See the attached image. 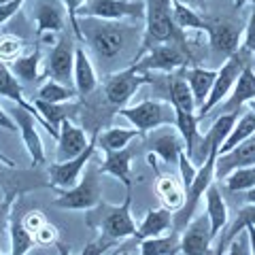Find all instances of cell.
<instances>
[{"label":"cell","mask_w":255,"mask_h":255,"mask_svg":"<svg viewBox=\"0 0 255 255\" xmlns=\"http://www.w3.org/2000/svg\"><path fill=\"white\" fill-rule=\"evenodd\" d=\"M200 119H198L196 113H185V111H174V128H177V132L181 134L183 138V145H185V153L191 155V151L194 147L198 145V140H200Z\"/></svg>","instance_id":"30"},{"label":"cell","mask_w":255,"mask_h":255,"mask_svg":"<svg viewBox=\"0 0 255 255\" xmlns=\"http://www.w3.org/2000/svg\"><path fill=\"white\" fill-rule=\"evenodd\" d=\"M41 62H43V55H41V47H34L30 53H23L19 55L17 60H13L11 64H6L9 70L15 75L19 83H28V85H34L43 79V70H41Z\"/></svg>","instance_id":"24"},{"label":"cell","mask_w":255,"mask_h":255,"mask_svg":"<svg viewBox=\"0 0 255 255\" xmlns=\"http://www.w3.org/2000/svg\"><path fill=\"white\" fill-rule=\"evenodd\" d=\"M223 255H251V249H249V236H247V232L236 234L232 241L226 245V251H223Z\"/></svg>","instance_id":"42"},{"label":"cell","mask_w":255,"mask_h":255,"mask_svg":"<svg viewBox=\"0 0 255 255\" xmlns=\"http://www.w3.org/2000/svg\"><path fill=\"white\" fill-rule=\"evenodd\" d=\"M223 181H226L228 191H249L251 187H255V166L238 168L234 172H230Z\"/></svg>","instance_id":"37"},{"label":"cell","mask_w":255,"mask_h":255,"mask_svg":"<svg viewBox=\"0 0 255 255\" xmlns=\"http://www.w3.org/2000/svg\"><path fill=\"white\" fill-rule=\"evenodd\" d=\"M75 49L77 45L73 41H68V38H60V43L53 45L49 58H47V75H49V79L64 85L73 83Z\"/></svg>","instance_id":"14"},{"label":"cell","mask_w":255,"mask_h":255,"mask_svg":"<svg viewBox=\"0 0 255 255\" xmlns=\"http://www.w3.org/2000/svg\"><path fill=\"white\" fill-rule=\"evenodd\" d=\"M138 130H126V128H109L105 132H98V149L100 151H119L126 149L134 138H138Z\"/></svg>","instance_id":"33"},{"label":"cell","mask_w":255,"mask_h":255,"mask_svg":"<svg viewBox=\"0 0 255 255\" xmlns=\"http://www.w3.org/2000/svg\"><path fill=\"white\" fill-rule=\"evenodd\" d=\"M249 105H251V111H253V113H255V98H253V100L249 102Z\"/></svg>","instance_id":"56"},{"label":"cell","mask_w":255,"mask_h":255,"mask_svg":"<svg viewBox=\"0 0 255 255\" xmlns=\"http://www.w3.org/2000/svg\"><path fill=\"white\" fill-rule=\"evenodd\" d=\"M249 226H255V204L243 206V209L238 211L236 219L232 221V226H230V230H228V232H221V234H223V238H226V241L230 243L236 234L245 232V228H249Z\"/></svg>","instance_id":"38"},{"label":"cell","mask_w":255,"mask_h":255,"mask_svg":"<svg viewBox=\"0 0 255 255\" xmlns=\"http://www.w3.org/2000/svg\"><path fill=\"white\" fill-rule=\"evenodd\" d=\"M185 38L181 41H174V43H162V45H155L151 47L147 53H142L140 58L130 64L138 70V73H174V70L183 68L185 64L189 62V53H185L183 45Z\"/></svg>","instance_id":"5"},{"label":"cell","mask_w":255,"mask_h":255,"mask_svg":"<svg viewBox=\"0 0 255 255\" xmlns=\"http://www.w3.org/2000/svg\"><path fill=\"white\" fill-rule=\"evenodd\" d=\"M73 85L77 96H90L98 87V75H96L94 62L81 45L75 49V70H73Z\"/></svg>","instance_id":"22"},{"label":"cell","mask_w":255,"mask_h":255,"mask_svg":"<svg viewBox=\"0 0 255 255\" xmlns=\"http://www.w3.org/2000/svg\"><path fill=\"white\" fill-rule=\"evenodd\" d=\"M147 145L151 149V153L155 157H162L166 164H174L179 159V155L185 151V145H183V138L177 130L172 128H164V130H153L149 132Z\"/></svg>","instance_id":"17"},{"label":"cell","mask_w":255,"mask_h":255,"mask_svg":"<svg viewBox=\"0 0 255 255\" xmlns=\"http://www.w3.org/2000/svg\"><path fill=\"white\" fill-rule=\"evenodd\" d=\"M204 200H206V217H209L211 236L215 241V238H219V234L228 228V221H230L228 204H226V200H223L219 187L215 185V181L209 185V189L204 191Z\"/></svg>","instance_id":"23"},{"label":"cell","mask_w":255,"mask_h":255,"mask_svg":"<svg viewBox=\"0 0 255 255\" xmlns=\"http://www.w3.org/2000/svg\"><path fill=\"white\" fill-rule=\"evenodd\" d=\"M58 151H55V162H68L77 155H81L90 145V136L83 128H79L73 119H64L58 128Z\"/></svg>","instance_id":"15"},{"label":"cell","mask_w":255,"mask_h":255,"mask_svg":"<svg viewBox=\"0 0 255 255\" xmlns=\"http://www.w3.org/2000/svg\"><path fill=\"white\" fill-rule=\"evenodd\" d=\"M102 164L98 166L100 174H111L119 183H124L126 189H132V157L134 151L130 147L119 151H102Z\"/></svg>","instance_id":"21"},{"label":"cell","mask_w":255,"mask_h":255,"mask_svg":"<svg viewBox=\"0 0 255 255\" xmlns=\"http://www.w3.org/2000/svg\"><path fill=\"white\" fill-rule=\"evenodd\" d=\"M179 255H215L213 236L206 213L194 215L181 232V253Z\"/></svg>","instance_id":"12"},{"label":"cell","mask_w":255,"mask_h":255,"mask_svg":"<svg viewBox=\"0 0 255 255\" xmlns=\"http://www.w3.org/2000/svg\"><path fill=\"white\" fill-rule=\"evenodd\" d=\"M0 98H9V100L15 102L17 107L30 111V113L38 119V124H41L45 130L51 134V138H58V134H55L51 128L43 122V117L38 115V111H36V107H34V102H28L26 98H23V87H21V83L17 81V79H15V75L11 73L9 66H6L4 62H0Z\"/></svg>","instance_id":"20"},{"label":"cell","mask_w":255,"mask_h":255,"mask_svg":"<svg viewBox=\"0 0 255 255\" xmlns=\"http://www.w3.org/2000/svg\"><path fill=\"white\" fill-rule=\"evenodd\" d=\"M0 128H4V130H9V132H17V124L13 122V117L6 113L2 107H0Z\"/></svg>","instance_id":"47"},{"label":"cell","mask_w":255,"mask_h":255,"mask_svg":"<svg viewBox=\"0 0 255 255\" xmlns=\"http://www.w3.org/2000/svg\"><path fill=\"white\" fill-rule=\"evenodd\" d=\"M170 105L174 111L196 113V102H194V96H191L185 77H174L170 81Z\"/></svg>","instance_id":"35"},{"label":"cell","mask_w":255,"mask_h":255,"mask_svg":"<svg viewBox=\"0 0 255 255\" xmlns=\"http://www.w3.org/2000/svg\"><path fill=\"white\" fill-rule=\"evenodd\" d=\"M11 117L13 122L17 124V130L21 134V140H23V147H26L28 155L32 159V166H41L45 162V145H43V138L38 134V119L30 113V111L21 109V107H15L11 111Z\"/></svg>","instance_id":"13"},{"label":"cell","mask_w":255,"mask_h":255,"mask_svg":"<svg viewBox=\"0 0 255 255\" xmlns=\"http://www.w3.org/2000/svg\"><path fill=\"white\" fill-rule=\"evenodd\" d=\"M245 66H247V60L241 55V51H236L232 58H228L226 62L221 64V68H217V75H215V83L211 87L209 98H206L204 105L196 111L198 119H204L215 107H219L221 102L228 98L230 92H232V87H234V83H236L238 75L243 73Z\"/></svg>","instance_id":"7"},{"label":"cell","mask_w":255,"mask_h":255,"mask_svg":"<svg viewBox=\"0 0 255 255\" xmlns=\"http://www.w3.org/2000/svg\"><path fill=\"white\" fill-rule=\"evenodd\" d=\"M247 236H249V249H251V255H255V226H249L245 228Z\"/></svg>","instance_id":"48"},{"label":"cell","mask_w":255,"mask_h":255,"mask_svg":"<svg viewBox=\"0 0 255 255\" xmlns=\"http://www.w3.org/2000/svg\"><path fill=\"white\" fill-rule=\"evenodd\" d=\"M4 202V191H2V187H0V204Z\"/></svg>","instance_id":"55"},{"label":"cell","mask_w":255,"mask_h":255,"mask_svg":"<svg viewBox=\"0 0 255 255\" xmlns=\"http://www.w3.org/2000/svg\"><path fill=\"white\" fill-rule=\"evenodd\" d=\"M79 17L100 21L145 19V0H85Z\"/></svg>","instance_id":"6"},{"label":"cell","mask_w":255,"mask_h":255,"mask_svg":"<svg viewBox=\"0 0 255 255\" xmlns=\"http://www.w3.org/2000/svg\"><path fill=\"white\" fill-rule=\"evenodd\" d=\"M75 98H77L75 87L58 83V81H53V79H49V77L41 83V87H38V92H36V100L49 102V105H66V102L75 100Z\"/></svg>","instance_id":"32"},{"label":"cell","mask_w":255,"mask_h":255,"mask_svg":"<svg viewBox=\"0 0 255 255\" xmlns=\"http://www.w3.org/2000/svg\"><path fill=\"white\" fill-rule=\"evenodd\" d=\"M177 164H179V179H181V183H183V187H189L191 185V181L196 179V172H198V166L191 162L189 159V155L183 151V153L179 155V159H177Z\"/></svg>","instance_id":"41"},{"label":"cell","mask_w":255,"mask_h":255,"mask_svg":"<svg viewBox=\"0 0 255 255\" xmlns=\"http://www.w3.org/2000/svg\"><path fill=\"white\" fill-rule=\"evenodd\" d=\"M32 238H34V245H38V247L55 245V243H58V228L51 226V223L47 221L41 230H36V232L32 234Z\"/></svg>","instance_id":"44"},{"label":"cell","mask_w":255,"mask_h":255,"mask_svg":"<svg viewBox=\"0 0 255 255\" xmlns=\"http://www.w3.org/2000/svg\"><path fill=\"white\" fill-rule=\"evenodd\" d=\"M62 4H64V9H66V13H68V23H70V30H73L75 38L83 43L85 34H83L81 26H79V9L85 4V0H62Z\"/></svg>","instance_id":"40"},{"label":"cell","mask_w":255,"mask_h":255,"mask_svg":"<svg viewBox=\"0 0 255 255\" xmlns=\"http://www.w3.org/2000/svg\"><path fill=\"white\" fill-rule=\"evenodd\" d=\"M241 49L247 53H255V4H251V13H249V19H247Z\"/></svg>","instance_id":"43"},{"label":"cell","mask_w":255,"mask_h":255,"mask_svg":"<svg viewBox=\"0 0 255 255\" xmlns=\"http://www.w3.org/2000/svg\"><path fill=\"white\" fill-rule=\"evenodd\" d=\"M117 255H130V253H128V251H122V253H117Z\"/></svg>","instance_id":"57"},{"label":"cell","mask_w":255,"mask_h":255,"mask_svg":"<svg viewBox=\"0 0 255 255\" xmlns=\"http://www.w3.org/2000/svg\"><path fill=\"white\" fill-rule=\"evenodd\" d=\"M98 174V168H94L90 162L77 185L70 189H60L58 198L53 200V206L64 211H92L94 206H98L102 202V185Z\"/></svg>","instance_id":"3"},{"label":"cell","mask_w":255,"mask_h":255,"mask_svg":"<svg viewBox=\"0 0 255 255\" xmlns=\"http://www.w3.org/2000/svg\"><path fill=\"white\" fill-rule=\"evenodd\" d=\"M204 32L209 36V45L211 51L217 58H232L236 51H241V43H243V32L236 26L234 21L228 19H206Z\"/></svg>","instance_id":"11"},{"label":"cell","mask_w":255,"mask_h":255,"mask_svg":"<svg viewBox=\"0 0 255 255\" xmlns=\"http://www.w3.org/2000/svg\"><path fill=\"white\" fill-rule=\"evenodd\" d=\"M4 168H9V166H4L2 162H0V185H2V181L6 179V177H4Z\"/></svg>","instance_id":"54"},{"label":"cell","mask_w":255,"mask_h":255,"mask_svg":"<svg viewBox=\"0 0 255 255\" xmlns=\"http://www.w3.org/2000/svg\"><path fill=\"white\" fill-rule=\"evenodd\" d=\"M87 226L98 230L102 238L111 243H119L124 238H134L136 234V221L132 219V189L126 191L122 204L100 202L87 211Z\"/></svg>","instance_id":"1"},{"label":"cell","mask_w":255,"mask_h":255,"mask_svg":"<svg viewBox=\"0 0 255 255\" xmlns=\"http://www.w3.org/2000/svg\"><path fill=\"white\" fill-rule=\"evenodd\" d=\"M215 75H217V70L202 68V66H191L185 73V81H187L189 90H191V96H194L196 111L204 105L206 98H209L211 87L215 83Z\"/></svg>","instance_id":"27"},{"label":"cell","mask_w":255,"mask_h":255,"mask_svg":"<svg viewBox=\"0 0 255 255\" xmlns=\"http://www.w3.org/2000/svg\"><path fill=\"white\" fill-rule=\"evenodd\" d=\"M153 83V77L147 73H138L134 66H128L126 70L109 75L105 81V98L111 107L122 109L132 100V96L138 92V87Z\"/></svg>","instance_id":"8"},{"label":"cell","mask_w":255,"mask_h":255,"mask_svg":"<svg viewBox=\"0 0 255 255\" xmlns=\"http://www.w3.org/2000/svg\"><path fill=\"white\" fill-rule=\"evenodd\" d=\"M117 113L128 119L140 134H149L162 126H174V109L170 102L162 100H142L134 107L117 109Z\"/></svg>","instance_id":"4"},{"label":"cell","mask_w":255,"mask_h":255,"mask_svg":"<svg viewBox=\"0 0 255 255\" xmlns=\"http://www.w3.org/2000/svg\"><path fill=\"white\" fill-rule=\"evenodd\" d=\"M253 98H255V70L247 64L243 73L238 75L230 96L221 102V115H238L241 107L251 102Z\"/></svg>","instance_id":"19"},{"label":"cell","mask_w":255,"mask_h":255,"mask_svg":"<svg viewBox=\"0 0 255 255\" xmlns=\"http://www.w3.org/2000/svg\"><path fill=\"white\" fill-rule=\"evenodd\" d=\"M128 34H130V30L126 26H119L115 21H100L98 26L90 30V34H85V38L90 41L94 53L100 60L111 62L124 53L128 45Z\"/></svg>","instance_id":"9"},{"label":"cell","mask_w":255,"mask_h":255,"mask_svg":"<svg viewBox=\"0 0 255 255\" xmlns=\"http://www.w3.org/2000/svg\"><path fill=\"white\" fill-rule=\"evenodd\" d=\"M155 194L162 200V206L170 213H177L185 204V187H183L181 179L172 177V174H157L155 181Z\"/></svg>","instance_id":"26"},{"label":"cell","mask_w":255,"mask_h":255,"mask_svg":"<svg viewBox=\"0 0 255 255\" xmlns=\"http://www.w3.org/2000/svg\"><path fill=\"white\" fill-rule=\"evenodd\" d=\"M245 200H247V204H255V187L245 191Z\"/></svg>","instance_id":"50"},{"label":"cell","mask_w":255,"mask_h":255,"mask_svg":"<svg viewBox=\"0 0 255 255\" xmlns=\"http://www.w3.org/2000/svg\"><path fill=\"white\" fill-rule=\"evenodd\" d=\"M221 238H219V243H217V247H215V255H223V251H226V245H228V241L223 238V234H219Z\"/></svg>","instance_id":"49"},{"label":"cell","mask_w":255,"mask_h":255,"mask_svg":"<svg viewBox=\"0 0 255 255\" xmlns=\"http://www.w3.org/2000/svg\"><path fill=\"white\" fill-rule=\"evenodd\" d=\"M30 9L36 26V36L45 34V32H53V34L64 32V15L60 0H34Z\"/></svg>","instance_id":"18"},{"label":"cell","mask_w":255,"mask_h":255,"mask_svg":"<svg viewBox=\"0 0 255 255\" xmlns=\"http://www.w3.org/2000/svg\"><path fill=\"white\" fill-rule=\"evenodd\" d=\"M172 23L181 32H204L206 19L183 0H172Z\"/></svg>","instance_id":"29"},{"label":"cell","mask_w":255,"mask_h":255,"mask_svg":"<svg viewBox=\"0 0 255 255\" xmlns=\"http://www.w3.org/2000/svg\"><path fill=\"white\" fill-rule=\"evenodd\" d=\"M245 4H255V0H234V9L241 11Z\"/></svg>","instance_id":"51"},{"label":"cell","mask_w":255,"mask_h":255,"mask_svg":"<svg viewBox=\"0 0 255 255\" xmlns=\"http://www.w3.org/2000/svg\"><path fill=\"white\" fill-rule=\"evenodd\" d=\"M34 107L38 111V115L43 117V122L49 126L55 134H60L58 128H60V124L64 122V119L70 117V109L66 105H49V102H43V100H34Z\"/></svg>","instance_id":"36"},{"label":"cell","mask_w":255,"mask_h":255,"mask_svg":"<svg viewBox=\"0 0 255 255\" xmlns=\"http://www.w3.org/2000/svg\"><path fill=\"white\" fill-rule=\"evenodd\" d=\"M26 2H28V0H9V2L0 4V26L9 21L13 15H17L21 11V6L26 4Z\"/></svg>","instance_id":"46"},{"label":"cell","mask_w":255,"mask_h":255,"mask_svg":"<svg viewBox=\"0 0 255 255\" xmlns=\"http://www.w3.org/2000/svg\"><path fill=\"white\" fill-rule=\"evenodd\" d=\"M21 223H23V228H26L30 234H34L36 230H41L45 226L47 219H45V215L41 211H30V213H26L21 217Z\"/></svg>","instance_id":"45"},{"label":"cell","mask_w":255,"mask_h":255,"mask_svg":"<svg viewBox=\"0 0 255 255\" xmlns=\"http://www.w3.org/2000/svg\"><path fill=\"white\" fill-rule=\"evenodd\" d=\"M23 38L15 36V34H4L0 36V62L11 64L13 60H17L19 55H23Z\"/></svg>","instance_id":"39"},{"label":"cell","mask_w":255,"mask_h":255,"mask_svg":"<svg viewBox=\"0 0 255 255\" xmlns=\"http://www.w3.org/2000/svg\"><path fill=\"white\" fill-rule=\"evenodd\" d=\"M181 253V232L170 230L162 236L140 241V255H179Z\"/></svg>","instance_id":"28"},{"label":"cell","mask_w":255,"mask_h":255,"mask_svg":"<svg viewBox=\"0 0 255 255\" xmlns=\"http://www.w3.org/2000/svg\"><path fill=\"white\" fill-rule=\"evenodd\" d=\"M98 149V132H94V136L90 138V145L83 151L81 155H77L68 162H55L49 164L47 174H49V185L55 189H70L73 185H77L79 179H81L83 170L87 168V164L92 162V157Z\"/></svg>","instance_id":"10"},{"label":"cell","mask_w":255,"mask_h":255,"mask_svg":"<svg viewBox=\"0 0 255 255\" xmlns=\"http://www.w3.org/2000/svg\"><path fill=\"white\" fill-rule=\"evenodd\" d=\"M247 166H255V134L243 140L241 145L226 151V153H217L215 159V179H226L230 172L238 168H247Z\"/></svg>","instance_id":"16"},{"label":"cell","mask_w":255,"mask_h":255,"mask_svg":"<svg viewBox=\"0 0 255 255\" xmlns=\"http://www.w3.org/2000/svg\"><path fill=\"white\" fill-rule=\"evenodd\" d=\"M181 38H185V32L177 30L172 23V0H145V32H142L140 51L134 60H138L151 47L174 43Z\"/></svg>","instance_id":"2"},{"label":"cell","mask_w":255,"mask_h":255,"mask_svg":"<svg viewBox=\"0 0 255 255\" xmlns=\"http://www.w3.org/2000/svg\"><path fill=\"white\" fill-rule=\"evenodd\" d=\"M9 238H11V253L9 255H28V251L34 247V238L23 228L21 219L15 215H9Z\"/></svg>","instance_id":"34"},{"label":"cell","mask_w":255,"mask_h":255,"mask_svg":"<svg viewBox=\"0 0 255 255\" xmlns=\"http://www.w3.org/2000/svg\"><path fill=\"white\" fill-rule=\"evenodd\" d=\"M172 228H174L172 213L168 209H164V206H159V209L147 211L145 219L140 221V226H136V234H134V238L140 243V241H145V238L162 236L166 232H170Z\"/></svg>","instance_id":"25"},{"label":"cell","mask_w":255,"mask_h":255,"mask_svg":"<svg viewBox=\"0 0 255 255\" xmlns=\"http://www.w3.org/2000/svg\"><path fill=\"white\" fill-rule=\"evenodd\" d=\"M253 134H255V113H253V111H247L245 115H241L236 119V124L232 126V130L228 132L223 145L219 147V153H226V151L234 149L236 145H241L243 140L253 136Z\"/></svg>","instance_id":"31"},{"label":"cell","mask_w":255,"mask_h":255,"mask_svg":"<svg viewBox=\"0 0 255 255\" xmlns=\"http://www.w3.org/2000/svg\"><path fill=\"white\" fill-rule=\"evenodd\" d=\"M183 2L189 4V6H204L206 0H183Z\"/></svg>","instance_id":"53"},{"label":"cell","mask_w":255,"mask_h":255,"mask_svg":"<svg viewBox=\"0 0 255 255\" xmlns=\"http://www.w3.org/2000/svg\"><path fill=\"white\" fill-rule=\"evenodd\" d=\"M0 162H2L4 166H9V168H13V166H15V162H11V157H6L2 151H0Z\"/></svg>","instance_id":"52"}]
</instances>
